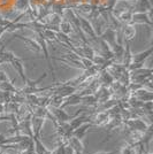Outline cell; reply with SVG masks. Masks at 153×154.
<instances>
[{"label": "cell", "mask_w": 153, "mask_h": 154, "mask_svg": "<svg viewBox=\"0 0 153 154\" xmlns=\"http://www.w3.org/2000/svg\"><path fill=\"white\" fill-rule=\"evenodd\" d=\"M67 143L71 146L73 151H74V154H83V151H84L83 144H82V141L80 140V139H77L76 137L71 136Z\"/></svg>", "instance_id": "cell-1"}, {"label": "cell", "mask_w": 153, "mask_h": 154, "mask_svg": "<svg viewBox=\"0 0 153 154\" xmlns=\"http://www.w3.org/2000/svg\"><path fill=\"white\" fill-rule=\"evenodd\" d=\"M89 128H90V124H88V125H83V127H78V128L75 129V130L73 131V136L76 137L77 139L82 140V139L84 138V136L86 135V132H88Z\"/></svg>", "instance_id": "cell-2"}, {"label": "cell", "mask_w": 153, "mask_h": 154, "mask_svg": "<svg viewBox=\"0 0 153 154\" xmlns=\"http://www.w3.org/2000/svg\"><path fill=\"white\" fill-rule=\"evenodd\" d=\"M120 154H136V149H135V146L131 143H128L127 145H123L120 149H119Z\"/></svg>", "instance_id": "cell-3"}, {"label": "cell", "mask_w": 153, "mask_h": 154, "mask_svg": "<svg viewBox=\"0 0 153 154\" xmlns=\"http://www.w3.org/2000/svg\"><path fill=\"white\" fill-rule=\"evenodd\" d=\"M93 154H116V152H99V153H93Z\"/></svg>", "instance_id": "cell-4"}]
</instances>
